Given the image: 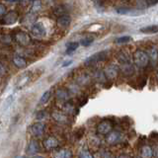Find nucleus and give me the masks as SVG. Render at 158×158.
I'll use <instances>...</instances> for the list:
<instances>
[{
    "instance_id": "obj_1",
    "label": "nucleus",
    "mask_w": 158,
    "mask_h": 158,
    "mask_svg": "<svg viewBox=\"0 0 158 158\" xmlns=\"http://www.w3.org/2000/svg\"><path fill=\"white\" fill-rule=\"evenodd\" d=\"M133 62L138 68H145L149 64V57L146 52L142 49H137L133 53Z\"/></svg>"
},
{
    "instance_id": "obj_2",
    "label": "nucleus",
    "mask_w": 158,
    "mask_h": 158,
    "mask_svg": "<svg viewBox=\"0 0 158 158\" xmlns=\"http://www.w3.org/2000/svg\"><path fill=\"white\" fill-rule=\"evenodd\" d=\"M47 131V126L46 123L43 122H36L30 127V132L33 137L35 138H40L44 135Z\"/></svg>"
},
{
    "instance_id": "obj_3",
    "label": "nucleus",
    "mask_w": 158,
    "mask_h": 158,
    "mask_svg": "<svg viewBox=\"0 0 158 158\" xmlns=\"http://www.w3.org/2000/svg\"><path fill=\"white\" fill-rule=\"evenodd\" d=\"M43 146L48 151H54L57 148L60 147V142H59L58 138L54 135H48L43 140Z\"/></svg>"
},
{
    "instance_id": "obj_4",
    "label": "nucleus",
    "mask_w": 158,
    "mask_h": 158,
    "mask_svg": "<svg viewBox=\"0 0 158 158\" xmlns=\"http://www.w3.org/2000/svg\"><path fill=\"white\" fill-rule=\"evenodd\" d=\"M107 56H108V52L106 51L99 52L95 54H93V56H89L86 60L84 61V64H85L86 66H93V65H95V64H97L98 62L106 60Z\"/></svg>"
},
{
    "instance_id": "obj_5",
    "label": "nucleus",
    "mask_w": 158,
    "mask_h": 158,
    "mask_svg": "<svg viewBox=\"0 0 158 158\" xmlns=\"http://www.w3.org/2000/svg\"><path fill=\"white\" fill-rule=\"evenodd\" d=\"M14 41L21 47H28L31 44V37L30 35L24 31H18L13 36Z\"/></svg>"
},
{
    "instance_id": "obj_6",
    "label": "nucleus",
    "mask_w": 158,
    "mask_h": 158,
    "mask_svg": "<svg viewBox=\"0 0 158 158\" xmlns=\"http://www.w3.org/2000/svg\"><path fill=\"white\" fill-rule=\"evenodd\" d=\"M112 131H113V123L108 120L101 121L96 127V131L100 135H107Z\"/></svg>"
},
{
    "instance_id": "obj_7",
    "label": "nucleus",
    "mask_w": 158,
    "mask_h": 158,
    "mask_svg": "<svg viewBox=\"0 0 158 158\" xmlns=\"http://www.w3.org/2000/svg\"><path fill=\"white\" fill-rule=\"evenodd\" d=\"M52 117L56 123L60 125H66L69 123V117L67 114L64 113L62 110H53L52 112Z\"/></svg>"
},
{
    "instance_id": "obj_8",
    "label": "nucleus",
    "mask_w": 158,
    "mask_h": 158,
    "mask_svg": "<svg viewBox=\"0 0 158 158\" xmlns=\"http://www.w3.org/2000/svg\"><path fill=\"white\" fill-rule=\"evenodd\" d=\"M40 149H41V144H40L39 140L37 138H33L28 142L26 147V153L30 156H34L38 154V152H40Z\"/></svg>"
},
{
    "instance_id": "obj_9",
    "label": "nucleus",
    "mask_w": 158,
    "mask_h": 158,
    "mask_svg": "<svg viewBox=\"0 0 158 158\" xmlns=\"http://www.w3.org/2000/svg\"><path fill=\"white\" fill-rule=\"evenodd\" d=\"M103 71L107 78V80H114V79H116L118 77V73H120V68H118V66H117L116 64H110V65H108Z\"/></svg>"
},
{
    "instance_id": "obj_10",
    "label": "nucleus",
    "mask_w": 158,
    "mask_h": 158,
    "mask_svg": "<svg viewBox=\"0 0 158 158\" xmlns=\"http://www.w3.org/2000/svg\"><path fill=\"white\" fill-rule=\"evenodd\" d=\"M56 99L57 101H59L60 103H65L67 101H69V98H70V92L68 91L67 88L64 87H59L56 90Z\"/></svg>"
},
{
    "instance_id": "obj_11",
    "label": "nucleus",
    "mask_w": 158,
    "mask_h": 158,
    "mask_svg": "<svg viewBox=\"0 0 158 158\" xmlns=\"http://www.w3.org/2000/svg\"><path fill=\"white\" fill-rule=\"evenodd\" d=\"M19 19V14L17 11L15 10H10V11L6 12V14L3 16V20L2 22L4 25H7V26H10V25H14L18 21Z\"/></svg>"
},
{
    "instance_id": "obj_12",
    "label": "nucleus",
    "mask_w": 158,
    "mask_h": 158,
    "mask_svg": "<svg viewBox=\"0 0 158 158\" xmlns=\"http://www.w3.org/2000/svg\"><path fill=\"white\" fill-rule=\"evenodd\" d=\"M31 33L37 38H42L44 37L47 34L46 27L44 26V24L42 22H36L34 25H32L31 27Z\"/></svg>"
},
{
    "instance_id": "obj_13",
    "label": "nucleus",
    "mask_w": 158,
    "mask_h": 158,
    "mask_svg": "<svg viewBox=\"0 0 158 158\" xmlns=\"http://www.w3.org/2000/svg\"><path fill=\"white\" fill-rule=\"evenodd\" d=\"M53 158H73V152L70 148L67 147H59L53 151Z\"/></svg>"
},
{
    "instance_id": "obj_14",
    "label": "nucleus",
    "mask_w": 158,
    "mask_h": 158,
    "mask_svg": "<svg viewBox=\"0 0 158 158\" xmlns=\"http://www.w3.org/2000/svg\"><path fill=\"white\" fill-rule=\"evenodd\" d=\"M122 139V133L118 131H112L106 135V142L110 145H115Z\"/></svg>"
},
{
    "instance_id": "obj_15",
    "label": "nucleus",
    "mask_w": 158,
    "mask_h": 158,
    "mask_svg": "<svg viewBox=\"0 0 158 158\" xmlns=\"http://www.w3.org/2000/svg\"><path fill=\"white\" fill-rule=\"evenodd\" d=\"M70 23H71V17L69 16L68 14H64L62 16L58 17L56 20V24L59 28L61 29H66L70 26Z\"/></svg>"
},
{
    "instance_id": "obj_16",
    "label": "nucleus",
    "mask_w": 158,
    "mask_h": 158,
    "mask_svg": "<svg viewBox=\"0 0 158 158\" xmlns=\"http://www.w3.org/2000/svg\"><path fill=\"white\" fill-rule=\"evenodd\" d=\"M120 71L125 76H131L133 73H135V66L133 64L131 63H126V64H121L120 66Z\"/></svg>"
},
{
    "instance_id": "obj_17",
    "label": "nucleus",
    "mask_w": 158,
    "mask_h": 158,
    "mask_svg": "<svg viewBox=\"0 0 158 158\" xmlns=\"http://www.w3.org/2000/svg\"><path fill=\"white\" fill-rule=\"evenodd\" d=\"M30 80H31V75L29 74V72H26L23 75L20 76V78L17 80V84H16L17 88L19 89L24 88L30 82Z\"/></svg>"
},
{
    "instance_id": "obj_18",
    "label": "nucleus",
    "mask_w": 158,
    "mask_h": 158,
    "mask_svg": "<svg viewBox=\"0 0 158 158\" xmlns=\"http://www.w3.org/2000/svg\"><path fill=\"white\" fill-rule=\"evenodd\" d=\"M13 61V64L17 68H20V69H23L27 66V60L26 58L24 56H15L12 59Z\"/></svg>"
},
{
    "instance_id": "obj_19",
    "label": "nucleus",
    "mask_w": 158,
    "mask_h": 158,
    "mask_svg": "<svg viewBox=\"0 0 158 158\" xmlns=\"http://www.w3.org/2000/svg\"><path fill=\"white\" fill-rule=\"evenodd\" d=\"M36 19H37V16H36V14H34V13H28L26 16H25L23 19H22V21L21 23L23 25H26V26H28V25H34L35 23H36Z\"/></svg>"
},
{
    "instance_id": "obj_20",
    "label": "nucleus",
    "mask_w": 158,
    "mask_h": 158,
    "mask_svg": "<svg viewBox=\"0 0 158 158\" xmlns=\"http://www.w3.org/2000/svg\"><path fill=\"white\" fill-rule=\"evenodd\" d=\"M117 58L120 64H126V63H131V57L128 56V53H127L126 52H120L118 53Z\"/></svg>"
},
{
    "instance_id": "obj_21",
    "label": "nucleus",
    "mask_w": 158,
    "mask_h": 158,
    "mask_svg": "<svg viewBox=\"0 0 158 158\" xmlns=\"http://www.w3.org/2000/svg\"><path fill=\"white\" fill-rule=\"evenodd\" d=\"M153 156V149L148 145H144L140 150V157L141 158H152Z\"/></svg>"
},
{
    "instance_id": "obj_22",
    "label": "nucleus",
    "mask_w": 158,
    "mask_h": 158,
    "mask_svg": "<svg viewBox=\"0 0 158 158\" xmlns=\"http://www.w3.org/2000/svg\"><path fill=\"white\" fill-rule=\"evenodd\" d=\"M43 7V4L41 0H32L31 2V9H30V12L36 14L38 13L40 10L42 9Z\"/></svg>"
},
{
    "instance_id": "obj_23",
    "label": "nucleus",
    "mask_w": 158,
    "mask_h": 158,
    "mask_svg": "<svg viewBox=\"0 0 158 158\" xmlns=\"http://www.w3.org/2000/svg\"><path fill=\"white\" fill-rule=\"evenodd\" d=\"M141 33L144 34H156L158 33V25H151V26H146L140 29Z\"/></svg>"
},
{
    "instance_id": "obj_24",
    "label": "nucleus",
    "mask_w": 158,
    "mask_h": 158,
    "mask_svg": "<svg viewBox=\"0 0 158 158\" xmlns=\"http://www.w3.org/2000/svg\"><path fill=\"white\" fill-rule=\"evenodd\" d=\"M76 82L79 84V85H87V84L90 82V77L88 76V74L82 73L77 77Z\"/></svg>"
},
{
    "instance_id": "obj_25",
    "label": "nucleus",
    "mask_w": 158,
    "mask_h": 158,
    "mask_svg": "<svg viewBox=\"0 0 158 158\" xmlns=\"http://www.w3.org/2000/svg\"><path fill=\"white\" fill-rule=\"evenodd\" d=\"M148 54V57H149V60H151L152 62H156L158 60V51L157 48L152 47L149 48V52L147 53Z\"/></svg>"
},
{
    "instance_id": "obj_26",
    "label": "nucleus",
    "mask_w": 158,
    "mask_h": 158,
    "mask_svg": "<svg viewBox=\"0 0 158 158\" xmlns=\"http://www.w3.org/2000/svg\"><path fill=\"white\" fill-rule=\"evenodd\" d=\"M78 158H94V155L92 154V152L87 149V148H83L79 151Z\"/></svg>"
},
{
    "instance_id": "obj_27",
    "label": "nucleus",
    "mask_w": 158,
    "mask_h": 158,
    "mask_svg": "<svg viewBox=\"0 0 158 158\" xmlns=\"http://www.w3.org/2000/svg\"><path fill=\"white\" fill-rule=\"evenodd\" d=\"M53 13L56 15V16H58V17H60V16H62V15H64V14H66V11L67 10L65 9V7L63 6V5H58V6H56V7H54L53 8Z\"/></svg>"
},
{
    "instance_id": "obj_28",
    "label": "nucleus",
    "mask_w": 158,
    "mask_h": 158,
    "mask_svg": "<svg viewBox=\"0 0 158 158\" xmlns=\"http://www.w3.org/2000/svg\"><path fill=\"white\" fill-rule=\"evenodd\" d=\"M51 96H52V91L51 90H48L46 91L43 96L41 97V100H40V105H46V104L48 102V100L51 99Z\"/></svg>"
},
{
    "instance_id": "obj_29",
    "label": "nucleus",
    "mask_w": 158,
    "mask_h": 158,
    "mask_svg": "<svg viewBox=\"0 0 158 158\" xmlns=\"http://www.w3.org/2000/svg\"><path fill=\"white\" fill-rule=\"evenodd\" d=\"M79 44L77 42H70L67 44V49H66V53H71L73 52H75L76 49L78 48Z\"/></svg>"
},
{
    "instance_id": "obj_30",
    "label": "nucleus",
    "mask_w": 158,
    "mask_h": 158,
    "mask_svg": "<svg viewBox=\"0 0 158 158\" xmlns=\"http://www.w3.org/2000/svg\"><path fill=\"white\" fill-rule=\"evenodd\" d=\"M94 76H95L96 81H98V82H105L107 80V78L105 76V74H104L103 70H97Z\"/></svg>"
},
{
    "instance_id": "obj_31",
    "label": "nucleus",
    "mask_w": 158,
    "mask_h": 158,
    "mask_svg": "<svg viewBox=\"0 0 158 158\" xmlns=\"http://www.w3.org/2000/svg\"><path fill=\"white\" fill-rule=\"evenodd\" d=\"M131 41V37L130 36H123V37H120L116 40V43L117 44H126Z\"/></svg>"
},
{
    "instance_id": "obj_32",
    "label": "nucleus",
    "mask_w": 158,
    "mask_h": 158,
    "mask_svg": "<svg viewBox=\"0 0 158 158\" xmlns=\"http://www.w3.org/2000/svg\"><path fill=\"white\" fill-rule=\"evenodd\" d=\"M0 42H2L3 44H9L12 42V37L9 36V35H3V36H0Z\"/></svg>"
},
{
    "instance_id": "obj_33",
    "label": "nucleus",
    "mask_w": 158,
    "mask_h": 158,
    "mask_svg": "<svg viewBox=\"0 0 158 158\" xmlns=\"http://www.w3.org/2000/svg\"><path fill=\"white\" fill-rule=\"evenodd\" d=\"M116 11H117V13H118V14L123 15V14L131 13V10L130 8H127V7H118V8L116 9Z\"/></svg>"
},
{
    "instance_id": "obj_34",
    "label": "nucleus",
    "mask_w": 158,
    "mask_h": 158,
    "mask_svg": "<svg viewBox=\"0 0 158 158\" xmlns=\"http://www.w3.org/2000/svg\"><path fill=\"white\" fill-rule=\"evenodd\" d=\"M93 42H94L93 38H85V39L81 40V44L83 47H89Z\"/></svg>"
},
{
    "instance_id": "obj_35",
    "label": "nucleus",
    "mask_w": 158,
    "mask_h": 158,
    "mask_svg": "<svg viewBox=\"0 0 158 158\" xmlns=\"http://www.w3.org/2000/svg\"><path fill=\"white\" fill-rule=\"evenodd\" d=\"M47 116H48V114L46 111H40L37 114V120L38 121H44V118H47Z\"/></svg>"
},
{
    "instance_id": "obj_36",
    "label": "nucleus",
    "mask_w": 158,
    "mask_h": 158,
    "mask_svg": "<svg viewBox=\"0 0 158 158\" xmlns=\"http://www.w3.org/2000/svg\"><path fill=\"white\" fill-rule=\"evenodd\" d=\"M101 158H113V155H112L111 151L104 149V150L101 152Z\"/></svg>"
},
{
    "instance_id": "obj_37",
    "label": "nucleus",
    "mask_w": 158,
    "mask_h": 158,
    "mask_svg": "<svg viewBox=\"0 0 158 158\" xmlns=\"http://www.w3.org/2000/svg\"><path fill=\"white\" fill-rule=\"evenodd\" d=\"M5 14H6V6L4 4L0 3V17L4 16Z\"/></svg>"
},
{
    "instance_id": "obj_38",
    "label": "nucleus",
    "mask_w": 158,
    "mask_h": 158,
    "mask_svg": "<svg viewBox=\"0 0 158 158\" xmlns=\"http://www.w3.org/2000/svg\"><path fill=\"white\" fill-rule=\"evenodd\" d=\"M145 3L147 6H154L158 3V0H145Z\"/></svg>"
},
{
    "instance_id": "obj_39",
    "label": "nucleus",
    "mask_w": 158,
    "mask_h": 158,
    "mask_svg": "<svg viewBox=\"0 0 158 158\" xmlns=\"http://www.w3.org/2000/svg\"><path fill=\"white\" fill-rule=\"evenodd\" d=\"M5 73H6V68L2 62H0V76H3Z\"/></svg>"
},
{
    "instance_id": "obj_40",
    "label": "nucleus",
    "mask_w": 158,
    "mask_h": 158,
    "mask_svg": "<svg viewBox=\"0 0 158 158\" xmlns=\"http://www.w3.org/2000/svg\"><path fill=\"white\" fill-rule=\"evenodd\" d=\"M116 158H131L130 155H127V154H125V153H123V154H120V155H118Z\"/></svg>"
},
{
    "instance_id": "obj_41",
    "label": "nucleus",
    "mask_w": 158,
    "mask_h": 158,
    "mask_svg": "<svg viewBox=\"0 0 158 158\" xmlns=\"http://www.w3.org/2000/svg\"><path fill=\"white\" fill-rule=\"evenodd\" d=\"M71 63H72V60H67V61H65V62L62 64V67H66L68 65H70Z\"/></svg>"
},
{
    "instance_id": "obj_42",
    "label": "nucleus",
    "mask_w": 158,
    "mask_h": 158,
    "mask_svg": "<svg viewBox=\"0 0 158 158\" xmlns=\"http://www.w3.org/2000/svg\"><path fill=\"white\" fill-rule=\"evenodd\" d=\"M7 2H20L22 1V0H6Z\"/></svg>"
},
{
    "instance_id": "obj_43",
    "label": "nucleus",
    "mask_w": 158,
    "mask_h": 158,
    "mask_svg": "<svg viewBox=\"0 0 158 158\" xmlns=\"http://www.w3.org/2000/svg\"><path fill=\"white\" fill-rule=\"evenodd\" d=\"M34 158H44V157H42V156H34Z\"/></svg>"
},
{
    "instance_id": "obj_44",
    "label": "nucleus",
    "mask_w": 158,
    "mask_h": 158,
    "mask_svg": "<svg viewBox=\"0 0 158 158\" xmlns=\"http://www.w3.org/2000/svg\"><path fill=\"white\" fill-rule=\"evenodd\" d=\"M16 158H26V157H24V156H17Z\"/></svg>"
},
{
    "instance_id": "obj_45",
    "label": "nucleus",
    "mask_w": 158,
    "mask_h": 158,
    "mask_svg": "<svg viewBox=\"0 0 158 158\" xmlns=\"http://www.w3.org/2000/svg\"><path fill=\"white\" fill-rule=\"evenodd\" d=\"M156 76H157V80H158V71H157V75Z\"/></svg>"
},
{
    "instance_id": "obj_46",
    "label": "nucleus",
    "mask_w": 158,
    "mask_h": 158,
    "mask_svg": "<svg viewBox=\"0 0 158 158\" xmlns=\"http://www.w3.org/2000/svg\"><path fill=\"white\" fill-rule=\"evenodd\" d=\"M125 1H128V0H125Z\"/></svg>"
}]
</instances>
